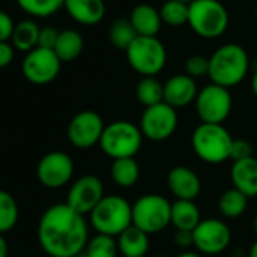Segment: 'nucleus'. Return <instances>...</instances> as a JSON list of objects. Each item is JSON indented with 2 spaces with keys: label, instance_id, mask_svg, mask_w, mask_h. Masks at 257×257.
Listing matches in <instances>:
<instances>
[{
  "label": "nucleus",
  "instance_id": "nucleus-1",
  "mask_svg": "<svg viewBox=\"0 0 257 257\" xmlns=\"http://www.w3.org/2000/svg\"><path fill=\"white\" fill-rule=\"evenodd\" d=\"M37 236L49 257H76L89 240V227L83 215L67 203H58L41 215Z\"/></svg>",
  "mask_w": 257,
  "mask_h": 257
},
{
  "label": "nucleus",
  "instance_id": "nucleus-2",
  "mask_svg": "<svg viewBox=\"0 0 257 257\" xmlns=\"http://www.w3.org/2000/svg\"><path fill=\"white\" fill-rule=\"evenodd\" d=\"M249 58L246 50L234 43L218 47L209 58V77L212 83L227 89L239 85L248 74Z\"/></svg>",
  "mask_w": 257,
  "mask_h": 257
},
{
  "label": "nucleus",
  "instance_id": "nucleus-3",
  "mask_svg": "<svg viewBox=\"0 0 257 257\" xmlns=\"http://www.w3.org/2000/svg\"><path fill=\"white\" fill-rule=\"evenodd\" d=\"M233 137L222 124H198L191 137L194 153L206 164L218 165L231 159Z\"/></svg>",
  "mask_w": 257,
  "mask_h": 257
},
{
  "label": "nucleus",
  "instance_id": "nucleus-4",
  "mask_svg": "<svg viewBox=\"0 0 257 257\" xmlns=\"http://www.w3.org/2000/svg\"><path fill=\"white\" fill-rule=\"evenodd\" d=\"M143 140L140 125L127 119H116L104 127L98 146L106 156L115 161L135 158L143 147Z\"/></svg>",
  "mask_w": 257,
  "mask_h": 257
},
{
  "label": "nucleus",
  "instance_id": "nucleus-5",
  "mask_svg": "<svg viewBox=\"0 0 257 257\" xmlns=\"http://www.w3.org/2000/svg\"><path fill=\"white\" fill-rule=\"evenodd\" d=\"M89 222L97 233L118 237L132 225V204L121 195H104L89 213Z\"/></svg>",
  "mask_w": 257,
  "mask_h": 257
},
{
  "label": "nucleus",
  "instance_id": "nucleus-6",
  "mask_svg": "<svg viewBox=\"0 0 257 257\" xmlns=\"http://www.w3.org/2000/svg\"><path fill=\"white\" fill-rule=\"evenodd\" d=\"M171 204L159 194H146L132 204V225L144 233L156 234L171 224Z\"/></svg>",
  "mask_w": 257,
  "mask_h": 257
},
{
  "label": "nucleus",
  "instance_id": "nucleus-7",
  "mask_svg": "<svg viewBox=\"0 0 257 257\" xmlns=\"http://www.w3.org/2000/svg\"><path fill=\"white\" fill-rule=\"evenodd\" d=\"M188 25L207 40L221 37L228 28V13L219 0H194L189 4Z\"/></svg>",
  "mask_w": 257,
  "mask_h": 257
},
{
  "label": "nucleus",
  "instance_id": "nucleus-8",
  "mask_svg": "<svg viewBox=\"0 0 257 257\" xmlns=\"http://www.w3.org/2000/svg\"><path fill=\"white\" fill-rule=\"evenodd\" d=\"M127 62L143 77H156L167 64V49L158 37H137L125 50Z\"/></svg>",
  "mask_w": 257,
  "mask_h": 257
},
{
  "label": "nucleus",
  "instance_id": "nucleus-9",
  "mask_svg": "<svg viewBox=\"0 0 257 257\" xmlns=\"http://www.w3.org/2000/svg\"><path fill=\"white\" fill-rule=\"evenodd\" d=\"M179 125L177 109L167 104L165 101L146 107L140 119V128L143 137L153 141L162 143L170 140Z\"/></svg>",
  "mask_w": 257,
  "mask_h": 257
},
{
  "label": "nucleus",
  "instance_id": "nucleus-10",
  "mask_svg": "<svg viewBox=\"0 0 257 257\" xmlns=\"http://www.w3.org/2000/svg\"><path fill=\"white\" fill-rule=\"evenodd\" d=\"M233 100L227 88L209 83L198 91L195 98V109L201 122L222 124L231 112Z\"/></svg>",
  "mask_w": 257,
  "mask_h": 257
},
{
  "label": "nucleus",
  "instance_id": "nucleus-11",
  "mask_svg": "<svg viewBox=\"0 0 257 257\" xmlns=\"http://www.w3.org/2000/svg\"><path fill=\"white\" fill-rule=\"evenodd\" d=\"M104 121L95 110H80L76 113L67 127V138L70 144L79 150H88L100 144L104 132Z\"/></svg>",
  "mask_w": 257,
  "mask_h": 257
},
{
  "label": "nucleus",
  "instance_id": "nucleus-12",
  "mask_svg": "<svg viewBox=\"0 0 257 257\" xmlns=\"http://www.w3.org/2000/svg\"><path fill=\"white\" fill-rule=\"evenodd\" d=\"M194 246L200 254L215 255L225 251L231 242V231L228 225L218 218H206L195 227Z\"/></svg>",
  "mask_w": 257,
  "mask_h": 257
},
{
  "label": "nucleus",
  "instance_id": "nucleus-13",
  "mask_svg": "<svg viewBox=\"0 0 257 257\" xmlns=\"http://www.w3.org/2000/svg\"><path fill=\"white\" fill-rule=\"evenodd\" d=\"M74 174V162L65 152H50L37 165L38 182L49 189H59L68 185Z\"/></svg>",
  "mask_w": 257,
  "mask_h": 257
},
{
  "label": "nucleus",
  "instance_id": "nucleus-14",
  "mask_svg": "<svg viewBox=\"0 0 257 257\" xmlns=\"http://www.w3.org/2000/svg\"><path fill=\"white\" fill-rule=\"evenodd\" d=\"M61 59L55 50L37 47L31 50L23 61V74L34 85H47L53 82L61 71Z\"/></svg>",
  "mask_w": 257,
  "mask_h": 257
},
{
  "label": "nucleus",
  "instance_id": "nucleus-15",
  "mask_svg": "<svg viewBox=\"0 0 257 257\" xmlns=\"http://www.w3.org/2000/svg\"><path fill=\"white\" fill-rule=\"evenodd\" d=\"M104 186L103 182L92 174H86L74 180L68 189L65 203L80 215H89L94 207L103 200Z\"/></svg>",
  "mask_w": 257,
  "mask_h": 257
},
{
  "label": "nucleus",
  "instance_id": "nucleus-16",
  "mask_svg": "<svg viewBox=\"0 0 257 257\" xmlns=\"http://www.w3.org/2000/svg\"><path fill=\"white\" fill-rule=\"evenodd\" d=\"M167 185L176 200L195 201L201 192V180L198 174L183 165H177L170 170L167 176Z\"/></svg>",
  "mask_w": 257,
  "mask_h": 257
},
{
  "label": "nucleus",
  "instance_id": "nucleus-17",
  "mask_svg": "<svg viewBox=\"0 0 257 257\" xmlns=\"http://www.w3.org/2000/svg\"><path fill=\"white\" fill-rule=\"evenodd\" d=\"M198 91L195 79L188 74H176L164 83V101L174 109L186 107L195 103Z\"/></svg>",
  "mask_w": 257,
  "mask_h": 257
},
{
  "label": "nucleus",
  "instance_id": "nucleus-18",
  "mask_svg": "<svg viewBox=\"0 0 257 257\" xmlns=\"http://www.w3.org/2000/svg\"><path fill=\"white\" fill-rule=\"evenodd\" d=\"M233 188L240 191L248 200L257 197V159L254 156L236 161L230 170Z\"/></svg>",
  "mask_w": 257,
  "mask_h": 257
},
{
  "label": "nucleus",
  "instance_id": "nucleus-19",
  "mask_svg": "<svg viewBox=\"0 0 257 257\" xmlns=\"http://www.w3.org/2000/svg\"><path fill=\"white\" fill-rule=\"evenodd\" d=\"M64 8L73 20L85 26L100 23L106 13L103 0H65Z\"/></svg>",
  "mask_w": 257,
  "mask_h": 257
},
{
  "label": "nucleus",
  "instance_id": "nucleus-20",
  "mask_svg": "<svg viewBox=\"0 0 257 257\" xmlns=\"http://www.w3.org/2000/svg\"><path fill=\"white\" fill-rule=\"evenodd\" d=\"M128 20H131L140 37H158L162 26L161 13L149 4L137 5L132 10Z\"/></svg>",
  "mask_w": 257,
  "mask_h": 257
},
{
  "label": "nucleus",
  "instance_id": "nucleus-21",
  "mask_svg": "<svg viewBox=\"0 0 257 257\" xmlns=\"http://www.w3.org/2000/svg\"><path fill=\"white\" fill-rule=\"evenodd\" d=\"M116 243L122 257H144L150 249V236L131 225L116 237Z\"/></svg>",
  "mask_w": 257,
  "mask_h": 257
},
{
  "label": "nucleus",
  "instance_id": "nucleus-22",
  "mask_svg": "<svg viewBox=\"0 0 257 257\" xmlns=\"http://www.w3.org/2000/svg\"><path fill=\"white\" fill-rule=\"evenodd\" d=\"M201 219V212L195 201L176 200L171 204V224L176 230L194 231Z\"/></svg>",
  "mask_w": 257,
  "mask_h": 257
},
{
  "label": "nucleus",
  "instance_id": "nucleus-23",
  "mask_svg": "<svg viewBox=\"0 0 257 257\" xmlns=\"http://www.w3.org/2000/svg\"><path fill=\"white\" fill-rule=\"evenodd\" d=\"M141 176L140 164L135 161V158H124V159H115L110 167V177L113 183L119 188H132L138 183Z\"/></svg>",
  "mask_w": 257,
  "mask_h": 257
},
{
  "label": "nucleus",
  "instance_id": "nucleus-24",
  "mask_svg": "<svg viewBox=\"0 0 257 257\" xmlns=\"http://www.w3.org/2000/svg\"><path fill=\"white\" fill-rule=\"evenodd\" d=\"M55 53L61 59V62H70L74 61L76 58L80 56L83 50V38L82 35L74 31V29H65L59 32L56 46H55Z\"/></svg>",
  "mask_w": 257,
  "mask_h": 257
},
{
  "label": "nucleus",
  "instance_id": "nucleus-25",
  "mask_svg": "<svg viewBox=\"0 0 257 257\" xmlns=\"http://www.w3.org/2000/svg\"><path fill=\"white\" fill-rule=\"evenodd\" d=\"M40 26L32 20H25L16 25L13 34V44L16 49L29 53L31 50L38 47V37H40Z\"/></svg>",
  "mask_w": 257,
  "mask_h": 257
},
{
  "label": "nucleus",
  "instance_id": "nucleus-26",
  "mask_svg": "<svg viewBox=\"0 0 257 257\" xmlns=\"http://www.w3.org/2000/svg\"><path fill=\"white\" fill-rule=\"evenodd\" d=\"M246 206H248V198L236 188H230L224 191L218 200V209L221 215L228 219L239 218L246 210Z\"/></svg>",
  "mask_w": 257,
  "mask_h": 257
},
{
  "label": "nucleus",
  "instance_id": "nucleus-27",
  "mask_svg": "<svg viewBox=\"0 0 257 257\" xmlns=\"http://www.w3.org/2000/svg\"><path fill=\"white\" fill-rule=\"evenodd\" d=\"M107 37H109V41L113 47L125 52L128 49V46L135 41L138 34H137L134 25L131 23L128 19H116L109 26Z\"/></svg>",
  "mask_w": 257,
  "mask_h": 257
},
{
  "label": "nucleus",
  "instance_id": "nucleus-28",
  "mask_svg": "<svg viewBox=\"0 0 257 257\" xmlns=\"http://www.w3.org/2000/svg\"><path fill=\"white\" fill-rule=\"evenodd\" d=\"M137 98L146 107L159 104L164 101V83L156 77H143L137 85Z\"/></svg>",
  "mask_w": 257,
  "mask_h": 257
},
{
  "label": "nucleus",
  "instance_id": "nucleus-29",
  "mask_svg": "<svg viewBox=\"0 0 257 257\" xmlns=\"http://www.w3.org/2000/svg\"><path fill=\"white\" fill-rule=\"evenodd\" d=\"M83 251L88 257H116L119 254L116 239L100 233L89 237Z\"/></svg>",
  "mask_w": 257,
  "mask_h": 257
},
{
  "label": "nucleus",
  "instance_id": "nucleus-30",
  "mask_svg": "<svg viewBox=\"0 0 257 257\" xmlns=\"http://www.w3.org/2000/svg\"><path fill=\"white\" fill-rule=\"evenodd\" d=\"M19 221V206L16 198L0 189V233L5 234L11 231Z\"/></svg>",
  "mask_w": 257,
  "mask_h": 257
},
{
  "label": "nucleus",
  "instance_id": "nucleus-31",
  "mask_svg": "<svg viewBox=\"0 0 257 257\" xmlns=\"http://www.w3.org/2000/svg\"><path fill=\"white\" fill-rule=\"evenodd\" d=\"M162 23L168 26H182L188 23L189 5L179 2V0H167L159 10Z\"/></svg>",
  "mask_w": 257,
  "mask_h": 257
},
{
  "label": "nucleus",
  "instance_id": "nucleus-32",
  "mask_svg": "<svg viewBox=\"0 0 257 257\" xmlns=\"http://www.w3.org/2000/svg\"><path fill=\"white\" fill-rule=\"evenodd\" d=\"M20 8L35 17H49L59 11L65 0H17Z\"/></svg>",
  "mask_w": 257,
  "mask_h": 257
},
{
  "label": "nucleus",
  "instance_id": "nucleus-33",
  "mask_svg": "<svg viewBox=\"0 0 257 257\" xmlns=\"http://www.w3.org/2000/svg\"><path fill=\"white\" fill-rule=\"evenodd\" d=\"M185 74L192 79H200L209 76V58L203 55H192L185 62Z\"/></svg>",
  "mask_w": 257,
  "mask_h": 257
},
{
  "label": "nucleus",
  "instance_id": "nucleus-34",
  "mask_svg": "<svg viewBox=\"0 0 257 257\" xmlns=\"http://www.w3.org/2000/svg\"><path fill=\"white\" fill-rule=\"evenodd\" d=\"M58 37H59V31H56L55 28H52V26L41 28L40 29V37H38V47L53 50L55 46H56Z\"/></svg>",
  "mask_w": 257,
  "mask_h": 257
},
{
  "label": "nucleus",
  "instance_id": "nucleus-35",
  "mask_svg": "<svg viewBox=\"0 0 257 257\" xmlns=\"http://www.w3.org/2000/svg\"><path fill=\"white\" fill-rule=\"evenodd\" d=\"M252 156V146L246 140H234L233 149H231V159L233 162L248 159Z\"/></svg>",
  "mask_w": 257,
  "mask_h": 257
},
{
  "label": "nucleus",
  "instance_id": "nucleus-36",
  "mask_svg": "<svg viewBox=\"0 0 257 257\" xmlns=\"http://www.w3.org/2000/svg\"><path fill=\"white\" fill-rule=\"evenodd\" d=\"M16 25L7 13L0 11V43H8V40L13 38Z\"/></svg>",
  "mask_w": 257,
  "mask_h": 257
},
{
  "label": "nucleus",
  "instance_id": "nucleus-37",
  "mask_svg": "<svg viewBox=\"0 0 257 257\" xmlns=\"http://www.w3.org/2000/svg\"><path fill=\"white\" fill-rule=\"evenodd\" d=\"M174 242L177 246H180V248H183V251H186L188 248L194 246V234H192V231H188V230H176Z\"/></svg>",
  "mask_w": 257,
  "mask_h": 257
},
{
  "label": "nucleus",
  "instance_id": "nucleus-38",
  "mask_svg": "<svg viewBox=\"0 0 257 257\" xmlns=\"http://www.w3.org/2000/svg\"><path fill=\"white\" fill-rule=\"evenodd\" d=\"M14 59V47L10 43H0V68L8 67Z\"/></svg>",
  "mask_w": 257,
  "mask_h": 257
},
{
  "label": "nucleus",
  "instance_id": "nucleus-39",
  "mask_svg": "<svg viewBox=\"0 0 257 257\" xmlns=\"http://www.w3.org/2000/svg\"><path fill=\"white\" fill-rule=\"evenodd\" d=\"M10 254V245L5 239V234L0 233V257H8Z\"/></svg>",
  "mask_w": 257,
  "mask_h": 257
},
{
  "label": "nucleus",
  "instance_id": "nucleus-40",
  "mask_svg": "<svg viewBox=\"0 0 257 257\" xmlns=\"http://www.w3.org/2000/svg\"><path fill=\"white\" fill-rule=\"evenodd\" d=\"M176 257H203L198 251H191V249H186V251H182L179 252Z\"/></svg>",
  "mask_w": 257,
  "mask_h": 257
},
{
  "label": "nucleus",
  "instance_id": "nucleus-41",
  "mask_svg": "<svg viewBox=\"0 0 257 257\" xmlns=\"http://www.w3.org/2000/svg\"><path fill=\"white\" fill-rule=\"evenodd\" d=\"M251 91H252V94H254L255 98H257V70L254 71V74H252V77H251Z\"/></svg>",
  "mask_w": 257,
  "mask_h": 257
},
{
  "label": "nucleus",
  "instance_id": "nucleus-42",
  "mask_svg": "<svg viewBox=\"0 0 257 257\" xmlns=\"http://www.w3.org/2000/svg\"><path fill=\"white\" fill-rule=\"evenodd\" d=\"M248 257H257V239L252 242V245L249 248V252H248Z\"/></svg>",
  "mask_w": 257,
  "mask_h": 257
},
{
  "label": "nucleus",
  "instance_id": "nucleus-43",
  "mask_svg": "<svg viewBox=\"0 0 257 257\" xmlns=\"http://www.w3.org/2000/svg\"><path fill=\"white\" fill-rule=\"evenodd\" d=\"M252 227H254V233L257 234V215H255V218H254V222H252Z\"/></svg>",
  "mask_w": 257,
  "mask_h": 257
},
{
  "label": "nucleus",
  "instance_id": "nucleus-44",
  "mask_svg": "<svg viewBox=\"0 0 257 257\" xmlns=\"http://www.w3.org/2000/svg\"><path fill=\"white\" fill-rule=\"evenodd\" d=\"M179 2H183V4H188L189 5L191 2H194V0H179Z\"/></svg>",
  "mask_w": 257,
  "mask_h": 257
},
{
  "label": "nucleus",
  "instance_id": "nucleus-45",
  "mask_svg": "<svg viewBox=\"0 0 257 257\" xmlns=\"http://www.w3.org/2000/svg\"><path fill=\"white\" fill-rule=\"evenodd\" d=\"M76 257H88V255L85 254V251H82V252H80L79 255H76Z\"/></svg>",
  "mask_w": 257,
  "mask_h": 257
},
{
  "label": "nucleus",
  "instance_id": "nucleus-46",
  "mask_svg": "<svg viewBox=\"0 0 257 257\" xmlns=\"http://www.w3.org/2000/svg\"><path fill=\"white\" fill-rule=\"evenodd\" d=\"M155 257H167V255H164V254H158V255H155Z\"/></svg>",
  "mask_w": 257,
  "mask_h": 257
},
{
  "label": "nucleus",
  "instance_id": "nucleus-47",
  "mask_svg": "<svg viewBox=\"0 0 257 257\" xmlns=\"http://www.w3.org/2000/svg\"><path fill=\"white\" fill-rule=\"evenodd\" d=\"M255 19H257V7H255Z\"/></svg>",
  "mask_w": 257,
  "mask_h": 257
}]
</instances>
